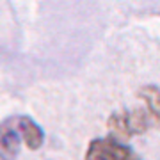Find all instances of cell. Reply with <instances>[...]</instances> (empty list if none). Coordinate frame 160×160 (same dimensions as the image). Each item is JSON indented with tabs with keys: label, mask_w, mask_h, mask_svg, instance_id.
<instances>
[{
	"label": "cell",
	"mask_w": 160,
	"mask_h": 160,
	"mask_svg": "<svg viewBox=\"0 0 160 160\" xmlns=\"http://www.w3.org/2000/svg\"><path fill=\"white\" fill-rule=\"evenodd\" d=\"M142 103L135 109L114 112L109 118V130L114 137H133L148 132L160 121V92L155 87H144L141 91Z\"/></svg>",
	"instance_id": "6da1fadb"
},
{
	"label": "cell",
	"mask_w": 160,
	"mask_h": 160,
	"mask_svg": "<svg viewBox=\"0 0 160 160\" xmlns=\"http://www.w3.org/2000/svg\"><path fill=\"white\" fill-rule=\"evenodd\" d=\"M86 160H142L141 155L114 135L96 137L87 144Z\"/></svg>",
	"instance_id": "7a4b0ae2"
},
{
	"label": "cell",
	"mask_w": 160,
	"mask_h": 160,
	"mask_svg": "<svg viewBox=\"0 0 160 160\" xmlns=\"http://www.w3.org/2000/svg\"><path fill=\"white\" fill-rule=\"evenodd\" d=\"M12 123V126L16 128V132L20 133V137L29 149H39L45 144V132L32 118L29 116H14L9 118Z\"/></svg>",
	"instance_id": "3957f363"
},
{
	"label": "cell",
	"mask_w": 160,
	"mask_h": 160,
	"mask_svg": "<svg viewBox=\"0 0 160 160\" xmlns=\"http://www.w3.org/2000/svg\"><path fill=\"white\" fill-rule=\"evenodd\" d=\"M20 133L16 132V128L12 126L11 119L7 118L2 123V160H12L18 153L20 148Z\"/></svg>",
	"instance_id": "277c9868"
}]
</instances>
